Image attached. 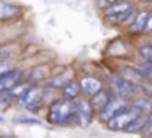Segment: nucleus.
Listing matches in <instances>:
<instances>
[{
  "label": "nucleus",
  "mask_w": 152,
  "mask_h": 138,
  "mask_svg": "<svg viewBox=\"0 0 152 138\" xmlns=\"http://www.w3.org/2000/svg\"><path fill=\"white\" fill-rule=\"evenodd\" d=\"M46 120L53 126H73L78 124V112L73 99L67 98H60L51 101L48 106V113H46Z\"/></svg>",
  "instance_id": "f257e3e1"
},
{
  "label": "nucleus",
  "mask_w": 152,
  "mask_h": 138,
  "mask_svg": "<svg viewBox=\"0 0 152 138\" xmlns=\"http://www.w3.org/2000/svg\"><path fill=\"white\" fill-rule=\"evenodd\" d=\"M145 112H142L138 106H134V104H129L127 108H124L122 112H118L115 117H112L108 122H104L106 124V128L110 129V131H124L136 117H140V115H143Z\"/></svg>",
  "instance_id": "f03ea898"
},
{
  "label": "nucleus",
  "mask_w": 152,
  "mask_h": 138,
  "mask_svg": "<svg viewBox=\"0 0 152 138\" xmlns=\"http://www.w3.org/2000/svg\"><path fill=\"white\" fill-rule=\"evenodd\" d=\"M75 106L78 112V126L80 128H88L92 119H94V106L90 103V98H76L75 99Z\"/></svg>",
  "instance_id": "7ed1b4c3"
},
{
  "label": "nucleus",
  "mask_w": 152,
  "mask_h": 138,
  "mask_svg": "<svg viewBox=\"0 0 152 138\" xmlns=\"http://www.w3.org/2000/svg\"><path fill=\"white\" fill-rule=\"evenodd\" d=\"M129 103H127V99L126 98H120V96H112V99L108 101V104L103 108V110H99L97 112V119L101 120V122H108L112 117H115L118 112H122L124 108H127Z\"/></svg>",
  "instance_id": "20e7f679"
},
{
  "label": "nucleus",
  "mask_w": 152,
  "mask_h": 138,
  "mask_svg": "<svg viewBox=\"0 0 152 138\" xmlns=\"http://www.w3.org/2000/svg\"><path fill=\"white\" fill-rule=\"evenodd\" d=\"M110 87H112V92L115 96H120V98H126V99H129L138 89L134 81H131L124 76H113L110 80Z\"/></svg>",
  "instance_id": "39448f33"
},
{
  "label": "nucleus",
  "mask_w": 152,
  "mask_h": 138,
  "mask_svg": "<svg viewBox=\"0 0 152 138\" xmlns=\"http://www.w3.org/2000/svg\"><path fill=\"white\" fill-rule=\"evenodd\" d=\"M78 81H80L81 92H83L85 96H88V98H92V96H96L97 92L103 90V81H101L99 78H96V76L85 74V76H81Z\"/></svg>",
  "instance_id": "423d86ee"
},
{
  "label": "nucleus",
  "mask_w": 152,
  "mask_h": 138,
  "mask_svg": "<svg viewBox=\"0 0 152 138\" xmlns=\"http://www.w3.org/2000/svg\"><path fill=\"white\" fill-rule=\"evenodd\" d=\"M20 78H21V71H18V69H14V68L11 69V71H7L5 74H2L0 76V92L12 89L18 83Z\"/></svg>",
  "instance_id": "0eeeda50"
},
{
  "label": "nucleus",
  "mask_w": 152,
  "mask_h": 138,
  "mask_svg": "<svg viewBox=\"0 0 152 138\" xmlns=\"http://www.w3.org/2000/svg\"><path fill=\"white\" fill-rule=\"evenodd\" d=\"M21 12V7L16 4H11L7 0H0V20H9L14 18Z\"/></svg>",
  "instance_id": "6e6552de"
},
{
  "label": "nucleus",
  "mask_w": 152,
  "mask_h": 138,
  "mask_svg": "<svg viewBox=\"0 0 152 138\" xmlns=\"http://www.w3.org/2000/svg\"><path fill=\"white\" fill-rule=\"evenodd\" d=\"M112 96H113V92H108V90H101V92H97L96 96H92L90 98V103H92V106H94V110H96V113L99 112V110H103L106 104H108V101L112 99Z\"/></svg>",
  "instance_id": "1a4fd4ad"
},
{
  "label": "nucleus",
  "mask_w": 152,
  "mask_h": 138,
  "mask_svg": "<svg viewBox=\"0 0 152 138\" xmlns=\"http://www.w3.org/2000/svg\"><path fill=\"white\" fill-rule=\"evenodd\" d=\"M131 9H133V5H131L129 2H126V0H118V2H115V4L108 5V7L104 9V16L108 18V16H115V14H124V12L131 11Z\"/></svg>",
  "instance_id": "9d476101"
},
{
  "label": "nucleus",
  "mask_w": 152,
  "mask_h": 138,
  "mask_svg": "<svg viewBox=\"0 0 152 138\" xmlns=\"http://www.w3.org/2000/svg\"><path fill=\"white\" fill-rule=\"evenodd\" d=\"M124 78H127V80H131L134 83H145V80H149L138 66L136 68H126L124 69Z\"/></svg>",
  "instance_id": "9b49d317"
},
{
  "label": "nucleus",
  "mask_w": 152,
  "mask_h": 138,
  "mask_svg": "<svg viewBox=\"0 0 152 138\" xmlns=\"http://www.w3.org/2000/svg\"><path fill=\"white\" fill-rule=\"evenodd\" d=\"M151 11H138V14H136V20H134V23L131 25V30L133 32H138V30H143L145 29V25H147V21H149V18H151Z\"/></svg>",
  "instance_id": "f8f14e48"
},
{
  "label": "nucleus",
  "mask_w": 152,
  "mask_h": 138,
  "mask_svg": "<svg viewBox=\"0 0 152 138\" xmlns=\"http://www.w3.org/2000/svg\"><path fill=\"white\" fill-rule=\"evenodd\" d=\"M80 92H81L80 81H71L69 85H66V87L62 89V96L67 98V99H73V101H75L76 98H80Z\"/></svg>",
  "instance_id": "ddd939ff"
},
{
  "label": "nucleus",
  "mask_w": 152,
  "mask_h": 138,
  "mask_svg": "<svg viewBox=\"0 0 152 138\" xmlns=\"http://www.w3.org/2000/svg\"><path fill=\"white\" fill-rule=\"evenodd\" d=\"M145 120H147V115L143 113V115H140V117H136L124 131L126 133H143V128H145Z\"/></svg>",
  "instance_id": "4468645a"
},
{
  "label": "nucleus",
  "mask_w": 152,
  "mask_h": 138,
  "mask_svg": "<svg viewBox=\"0 0 152 138\" xmlns=\"http://www.w3.org/2000/svg\"><path fill=\"white\" fill-rule=\"evenodd\" d=\"M34 83H30V81H23V83H16L12 89H9L11 90V94L16 98V99H20V98H23L28 90H30V87H32Z\"/></svg>",
  "instance_id": "2eb2a0df"
},
{
  "label": "nucleus",
  "mask_w": 152,
  "mask_h": 138,
  "mask_svg": "<svg viewBox=\"0 0 152 138\" xmlns=\"http://www.w3.org/2000/svg\"><path fill=\"white\" fill-rule=\"evenodd\" d=\"M73 80L69 78V76H66V74H58V76H55L53 80H50L48 81V87L50 89H64L66 85H69Z\"/></svg>",
  "instance_id": "dca6fc26"
},
{
  "label": "nucleus",
  "mask_w": 152,
  "mask_h": 138,
  "mask_svg": "<svg viewBox=\"0 0 152 138\" xmlns=\"http://www.w3.org/2000/svg\"><path fill=\"white\" fill-rule=\"evenodd\" d=\"M12 122L14 124H27V126H32V124L39 126V124H42L37 117H28V115H16V117H12Z\"/></svg>",
  "instance_id": "f3484780"
},
{
  "label": "nucleus",
  "mask_w": 152,
  "mask_h": 138,
  "mask_svg": "<svg viewBox=\"0 0 152 138\" xmlns=\"http://www.w3.org/2000/svg\"><path fill=\"white\" fill-rule=\"evenodd\" d=\"M133 104H134V106H138V108H140L142 112H145V113H147V112H151V108H152L151 101H149L147 98H140V99L133 101Z\"/></svg>",
  "instance_id": "a211bd4d"
},
{
  "label": "nucleus",
  "mask_w": 152,
  "mask_h": 138,
  "mask_svg": "<svg viewBox=\"0 0 152 138\" xmlns=\"http://www.w3.org/2000/svg\"><path fill=\"white\" fill-rule=\"evenodd\" d=\"M140 55H142L145 60H152V44H151V43L140 48Z\"/></svg>",
  "instance_id": "6ab92c4d"
},
{
  "label": "nucleus",
  "mask_w": 152,
  "mask_h": 138,
  "mask_svg": "<svg viewBox=\"0 0 152 138\" xmlns=\"http://www.w3.org/2000/svg\"><path fill=\"white\" fill-rule=\"evenodd\" d=\"M138 68L143 71V74L149 78V80H152V60H145L142 66H138Z\"/></svg>",
  "instance_id": "aec40b11"
},
{
  "label": "nucleus",
  "mask_w": 152,
  "mask_h": 138,
  "mask_svg": "<svg viewBox=\"0 0 152 138\" xmlns=\"http://www.w3.org/2000/svg\"><path fill=\"white\" fill-rule=\"evenodd\" d=\"M143 135H152V110L147 115V120H145V128H143Z\"/></svg>",
  "instance_id": "412c9836"
},
{
  "label": "nucleus",
  "mask_w": 152,
  "mask_h": 138,
  "mask_svg": "<svg viewBox=\"0 0 152 138\" xmlns=\"http://www.w3.org/2000/svg\"><path fill=\"white\" fill-rule=\"evenodd\" d=\"M42 104H44V101H37V103H30V104H27L25 108L30 112V113H37L39 110L42 108Z\"/></svg>",
  "instance_id": "4be33fe9"
},
{
  "label": "nucleus",
  "mask_w": 152,
  "mask_h": 138,
  "mask_svg": "<svg viewBox=\"0 0 152 138\" xmlns=\"http://www.w3.org/2000/svg\"><path fill=\"white\" fill-rule=\"evenodd\" d=\"M142 89H143L145 92H149V94H151V96H152V85H149V83L145 85V83H143V85H142Z\"/></svg>",
  "instance_id": "5701e85b"
},
{
  "label": "nucleus",
  "mask_w": 152,
  "mask_h": 138,
  "mask_svg": "<svg viewBox=\"0 0 152 138\" xmlns=\"http://www.w3.org/2000/svg\"><path fill=\"white\" fill-rule=\"evenodd\" d=\"M108 2V5H112V4H115V2H118V0H106Z\"/></svg>",
  "instance_id": "b1692460"
},
{
  "label": "nucleus",
  "mask_w": 152,
  "mask_h": 138,
  "mask_svg": "<svg viewBox=\"0 0 152 138\" xmlns=\"http://www.w3.org/2000/svg\"><path fill=\"white\" fill-rule=\"evenodd\" d=\"M142 2H145V4H152V0H142Z\"/></svg>",
  "instance_id": "393cba45"
},
{
  "label": "nucleus",
  "mask_w": 152,
  "mask_h": 138,
  "mask_svg": "<svg viewBox=\"0 0 152 138\" xmlns=\"http://www.w3.org/2000/svg\"><path fill=\"white\" fill-rule=\"evenodd\" d=\"M0 122H4V117H2V115H0Z\"/></svg>",
  "instance_id": "a878e982"
},
{
  "label": "nucleus",
  "mask_w": 152,
  "mask_h": 138,
  "mask_svg": "<svg viewBox=\"0 0 152 138\" xmlns=\"http://www.w3.org/2000/svg\"><path fill=\"white\" fill-rule=\"evenodd\" d=\"M2 138H12V137H7V135H5V137H2Z\"/></svg>",
  "instance_id": "bb28decb"
},
{
  "label": "nucleus",
  "mask_w": 152,
  "mask_h": 138,
  "mask_svg": "<svg viewBox=\"0 0 152 138\" xmlns=\"http://www.w3.org/2000/svg\"><path fill=\"white\" fill-rule=\"evenodd\" d=\"M143 138H147V135H145V137H143Z\"/></svg>",
  "instance_id": "cd10ccee"
},
{
  "label": "nucleus",
  "mask_w": 152,
  "mask_h": 138,
  "mask_svg": "<svg viewBox=\"0 0 152 138\" xmlns=\"http://www.w3.org/2000/svg\"><path fill=\"white\" fill-rule=\"evenodd\" d=\"M151 44H152V39H151Z\"/></svg>",
  "instance_id": "c85d7f7f"
}]
</instances>
